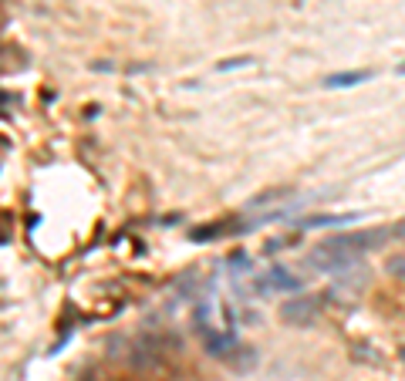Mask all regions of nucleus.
I'll list each match as a JSON object with an SVG mask.
<instances>
[{
  "instance_id": "1",
  "label": "nucleus",
  "mask_w": 405,
  "mask_h": 381,
  "mask_svg": "<svg viewBox=\"0 0 405 381\" xmlns=\"http://www.w3.org/2000/svg\"><path fill=\"white\" fill-rule=\"evenodd\" d=\"M389 236H392L389 229L341 233V236H334V240H324V243H318V246L304 257V264H308V267H314V270H321V273H348V270L358 267V257H362V253H368V250H378Z\"/></svg>"
},
{
  "instance_id": "2",
  "label": "nucleus",
  "mask_w": 405,
  "mask_h": 381,
  "mask_svg": "<svg viewBox=\"0 0 405 381\" xmlns=\"http://www.w3.org/2000/svg\"><path fill=\"white\" fill-rule=\"evenodd\" d=\"M318 317H321V301H318V297L301 294V297H290V301L281 304V321L290 324V327H308V324H314Z\"/></svg>"
},
{
  "instance_id": "3",
  "label": "nucleus",
  "mask_w": 405,
  "mask_h": 381,
  "mask_svg": "<svg viewBox=\"0 0 405 381\" xmlns=\"http://www.w3.org/2000/svg\"><path fill=\"white\" fill-rule=\"evenodd\" d=\"M264 290H301V280L297 277H290L284 267H270L264 273Z\"/></svg>"
},
{
  "instance_id": "4",
  "label": "nucleus",
  "mask_w": 405,
  "mask_h": 381,
  "mask_svg": "<svg viewBox=\"0 0 405 381\" xmlns=\"http://www.w3.org/2000/svg\"><path fill=\"white\" fill-rule=\"evenodd\" d=\"M368 78H371V71H338V75L324 78V88H351V84H362Z\"/></svg>"
},
{
  "instance_id": "5",
  "label": "nucleus",
  "mask_w": 405,
  "mask_h": 381,
  "mask_svg": "<svg viewBox=\"0 0 405 381\" xmlns=\"http://www.w3.org/2000/svg\"><path fill=\"white\" fill-rule=\"evenodd\" d=\"M351 220H358V213H324V216H308V220H301V227L308 229H318V227H338V223H351Z\"/></svg>"
},
{
  "instance_id": "6",
  "label": "nucleus",
  "mask_w": 405,
  "mask_h": 381,
  "mask_svg": "<svg viewBox=\"0 0 405 381\" xmlns=\"http://www.w3.org/2000/svg\"><path fill=\"white\" fill-rule=\"evenodd\" d=\"M227 365H230V368H237V371H250V368L257 365V351H253V347H246V344H237V347H233V354L227 358Z\"/></svg>"
},
{
  "instance_id": "7",
  "label": "nucleus",
  "mask_w": 405,
  "mask_h": 381,
  "mask_svg": "<svg viewBox=\"0 0 405 381\" xmlns=\"http://www.w3.org/2000/svg\"><path fill=\"white\" fill-rule=\"evenodd\" d=\"M389 273H392L395 280H405V253H395V257H389Z\"/></svg>"
},
{
  "instance_id": "8",
  "label": "nucleus",
  "mask_w": 405,
  "mask_h": 381,
  "mask_svg": "<svg viewBox=\"0 0 405 381\" xmlns=\"http://www.w3.org/2000/svg\"><path fill=\"white\" fill-rule=\"evenodd\" d=\"M253 65V58H230V61H220L216 68L220 71H230V68H250Z\"/></svg>"
},
{
  "instance_id": "9",
  "label": "nucleus",
  "mask_w": 405,
  "mask_h": 381,
  "mask_svg": "<svg viewBox=\"0 0 405 381\" xmlns=\"http://www.w3.org/2000/svg\"><path fill=\"white\" fill-rule=\"evenodd\" d=\"M392 233H395V236H405V223H399V227L392 229Z\"/></svg>"
},
{
  "instance_id": "10",
  "label": "nucleus",
  "mask_w": 405,
  "mask_h": 381,
  "mask_svg": "<svg viewBox=\"0 0 405 381\" xmlns=\"http://www.w3.org/2000/svg\"><path fill=\"white\" fill-rule=\"evenodd\" d=\"M399 358H402V365H405V347H402V351H399Z\"/></svg>"
},
{
  "instance_id": "11",
  "label": "nucleus",
  "mask_w": 405,
  "mask_h": 381,
  "mask_svg": "<svg viewBox=\"0 0 405 381\" xmlns=\"http://www.w3.org/2000/svg\"><path fill=\"white\" fill-rule=\"evenodd\" d=\"M399 71H402V75H405V65H402V68H399Z\"/></svg>"
}]
</instances>
